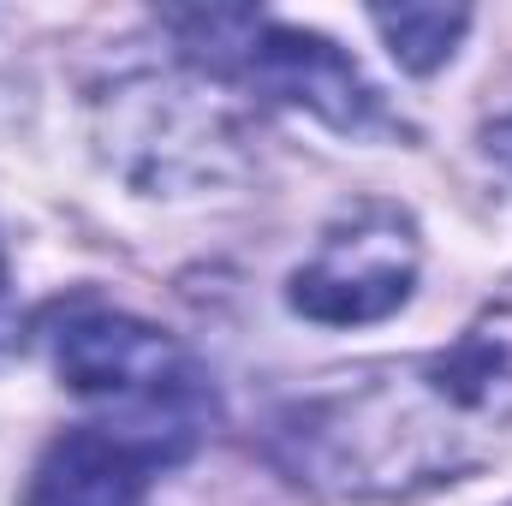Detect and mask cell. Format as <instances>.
<instances>
[{"mask_svg": "<svg viewBox=\"0 0 512 506\" xmlns=\"http://www.w3.org/2000/svg\"><path fill=\"white\" fill-rule=\"evenodd\" d=\"M512 429V280L435 352L358 364L268 417V465L316 501H417L471 477Z\"/></svg>", "mask_w": 512, "mask_h": 506, "instance_id": "6da1fadb", "label": "cell"}, {"mask_svg": "<svg viewBox=\"0 0 512 506\" xmlns=\"http://www.w3.org/2000/svg\"><path fill=\"white\" fill-rule=\"evenodd\" d=\"M48 346H54L60 381L78 399L108 405L114 417H102V423L143 441L161 465H179L209 435L215 387L167 328L126 316V310H108V304H72V310H60Z\"/></svg>", "mask_w": 512, "mask_h": 506, "instance_id": "7a4b0ae2", "label": "cell"}, {"mask_svg": "<svg viewBox=\"0 0 512 506\" xmlns=\"http://www.w3.org/2000/svg\"><path fill=\"white\" fill-rule=\"evenodd\" d=\"M167 24L179 30L185 54L209 66L215 78H233L268 102L304 108L346 137L399 131L382 90L364 78V66L316 30H292L262 12H173Z\"/></svg>", "mask_w": 512, "mask_h": 506, "instance_id": "3957f363", "label": "cell"}, {"mask_svg": "<svg viewBox=\"0 0 512 506\" xmlns=\"http://www.w3.org/2000/svg\"><path fill=\"white\" fill-rule=\"evenodd\" d=\"M423 268L417 221L399 203H358L322 227L316 251L286 280V304L322 328H364L411 304Z\"/></svg>", "mask_w": 512, "mask_h": 506, "instance_id": "277c9868", "label": "cell"}, {"mask_svg": "<svg viewBox=\"0 0 512 506\" xmlns=\"http://www.w3.org/2000/svg\"><path fill=\"white\" fill-rule=\"evenodd\" d=\"M185 96H191V90H173V84H126L120 102H114L108 137L120 143L126 173H137V167L155 155V143H167L143 185L203 179V173H215V155H227L233 143H245L239 126H233V114H227L221 102H209L215 90H209V96L197 90V102H185Z\"/></svg>", "mask_w": 512, "mask_h": 506, "instance_id": "5b68a950", "label": "cell"}, {"mask_svg": "<svg viewBox=\"0 0 512 506\" xmlns=\"http://www.w3.org/2000/svg\"><path fill=\"white\" fill-rule=\"evenodd\" d=\"M161 459L114 423L54 435L24 483V506H143Z\"/></svg>", "mask_w": 512, "mask_h": 506, "instance_id": "8992f818", "label": "cell"}, {"mask_svg": "<svg viewBox=\"0 0 512 506\" xmlns=\"http://www.w3.org/2000/svg\"><path fill=\"white\" fill-rule=\"evenodd\" d=\"M370 24L382 30L387 54L405 66V72H435V66H447L453 60V48L465 42V30H471V12L465 6H376L370 12Z\"/></svg>", "mask_w": 512, "mask_h": 506, "instance_id": "52a82bcc", "label": "cell"}, {"mask_svg": "<svg viewBox=\"0 0 512 506\" xmlns=\"http://www.w3.org/2000/svg\"><path fill=\"white\" fill-rule=\"evenodd\" d=\"M483 149H489V161H501V167L512 173V114H501L495 126L483 131Z\"/></svg>", "mask_w": 512, "mask_h": 506, "instance_id": "ba28073f", "label": "cell"}, {"mask_svg": "<svg viewBox=\"0 0 512 506\" xmlns=\"http://www.w3.org/2000/svg\"><path fill=\"white\" fill-rule=\"evenodd\" d=\"M12 352V292H6V262H0V358Z\"/></svg>", "mask_w": 512, "mask_h": 506, "instance_id": "9c48e42d", "label": "cell"}]
</instances>
